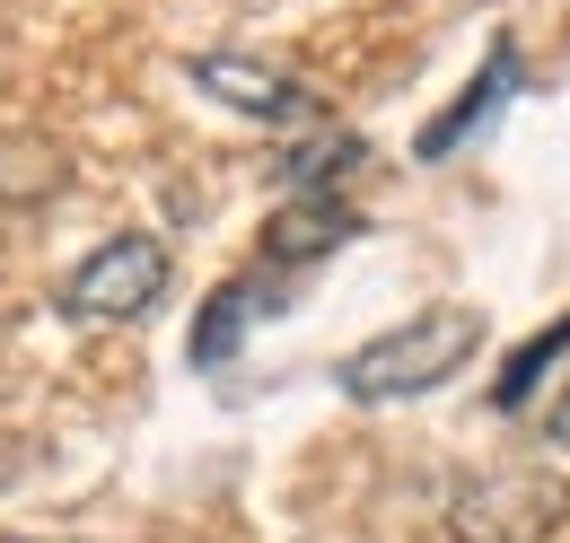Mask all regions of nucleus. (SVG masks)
Listing matches in <instances>:
<instances>
[{
	"label": "nucleus",
	"mask_w": 570,
	"mask_h": 543,
	"mask_svg": "<svg viewBox=\"0 0 570 543\" xmlns=\"http://www.w3.org/2000/svg\"><path fill=\"white\" fill-rule=\"evenodd\" d=\"M474 351H483V316H474V307H422V316L368 334L360 351H343L334 386H343L352 404H413L430 386H448Z\"/></svg>",
	"instance_id": "obj_1"
},
{
	"label": "nucleus",
	"mask_w": 570,
	"mask_h": 543,
	"mask_svg": "<svg viewBox=\"0 0 570 543\" xmlns=\"http://www.w3.org/2000/svg\"><path fill=\"white\" fill-rule=\"evenodd\" d=\"M167 246L158 237H141V228H124V237H106L97 255H79L71 272H62V289H53V307L71 316V325H132V316H149L158 298H167Z\"/></svg>",
	"instance_id": "obj_2"
},
{
	"label": "nucleus",
	"mask_w": 570,
	"mask_h": 543,
	"mask_svg": "<svg viewBox=\"0 0 570 543\" xmlns=\"http://www.w3.org/2000/svg\"><path fill=\"white\" fill-rule=\"evenodd\" d=\"M570 526V482L544 465H500V474L465 482L448 509L456 543H553Z\"/></svg>",
	"instance_id": "obj_3"
},
{
	"label": "nucleus",
	"mask_w": 570,
	"mask_h": 543,
	"mask_svg": "<svg viewBox=\"0 0 570 543\" xmlns=\"http://www.w3.org/2000/svg\"><path fill=\"white\" fill-rule=\"evenodd\" d=\"M185 79H194L212 106L246 115V124H282V132H298V124H325L316 88H298L289 70L255 62V53H194V62H185Z\"/></svg>",
	"instance_id": "obj_4"
},
{
	"label": "nucleus",
	"mask_w": 570,
	"mask_h": 543,
	"mask_svg": "<svg viewBox=\"0 0 570 543\" xmlns=\"http://www.w3.org/2000/svg\"><path fill=\"white\" fill-rule=\"evenodd\" d=\"M352 237H360V210L352 203H334V194H289V203L264 219V264H282V272L325 264V255L352 246Z\"/></svg>",
	"instance_id": "obj_5"
},
{
	"label": "nucleus",
	"mask_w": 570,
	"mask_h": 543,
	"mask_svg": "<svg viewBox=\"0 0 570 543\" xmlns=\"http://www.w3.org/2000/svg\"><path fill=\"white\" fill-rule=\"evenodd\" d=\"M518 79H527V62H518V45L500 36L492 53H483V70L465 79V97H456V106H448L439 124H422V140H413V158H448V149H465V140H474V132H483V124L500 115V106L518 97Z\"/></svg>",
	"instance_id": "obj_6"
},
{
	"label": "nucleus",
	"mask_w": 570,
	"mask_h": 543,
	"mask_svg": "<svg viewBox=\"0 0 570 543\" xmlns=\"http://www.w3.org/2000/svg\"><path fill=\"white\" fill-rule=\"evenodd\" d=\"M246 325H255V280H219L212 298H203V325L185 342V359H194V368H228L237 342H246Z\"/></svg>",
	"instance_id": "obj_7"
},
{
	"label": "nucleus",
	"mask_w": 570,
	"mask_h": 543,
	"mask_svg": "<svg viewBox=\"0 0 570 543\" xmlns=\"http://www.w3.org/2000/svg\"><path fill=\"white\" fill-rule=\"evenodd\" d=\"M562 351H570V316H553L544 334H527L518 351H509V359H500V386H492V404H500V412H527V404H535V386H544V368H553Z\"/></svg>",
	"instance_id": "obj_8"
},
{
	"label": "nucleus",
	"mask_w": 570,
	"mask_h": 543,
	"mask_svg": "<svg viewBox=\"0 0 570 543\" xmlns=\"http://www.w3.org/2000/svg\"><path fill=\"white\" fill-rule=\"evenodd\" d=\"M544 430H553V438H562V447H570V386H562V395H553V421H544Z\"/></svg>",
	"instance_id": "obj_9"
},
{
	"label": "nucleus",
	"mask_w": 570,
	"mask_h": 543,
	"mask_svg": "<svg viewBox=\"0 0 570 543\" xmlns=\"http://www.w3.org/2000/svg\"><path fill=\"white\" fill-rule=\"evenodd\" d=\"M0 543H36V535H0Z\"/></svg>",
	"instance_id": "obj_10"
}]
</instances>
